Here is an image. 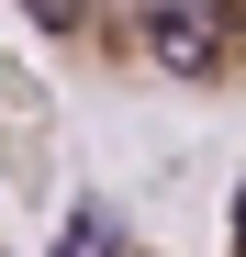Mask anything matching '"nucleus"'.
Here are the masks:
<instances>
[{
  "label": "nucleus",
  "mask_w": 246,
  "mask_h": 257,
  "mask_svg": "<svg viewBox=\"0 0 246 257\" xmlns=\"http://www.w3.org/2000/svg\"><path fill=\"white\" fill-rule=\"evenodd\" d=\"M12 12L101 90H246V0H12Z\"/></svg>",
  "instance_id": "1"
}]
</instances>
